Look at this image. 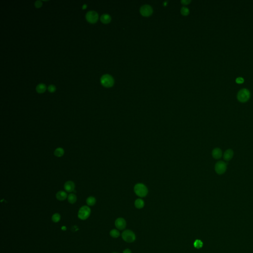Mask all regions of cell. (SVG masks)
Listing matches in <instances>:
<instances>
[{"instance_id":"obj_6","label":"cell","mask_w":253,"mask_h":253,"mask_svg":"<svg viewBox=\"0 0 253 253\" xmlns=\"http://www.w3.org/2000/svg\"><path fill=\"white\" fill-rule=\"evenodd\" d=\"M226 163L223 161L218 162L215 165V172L219 175H222L226 172Z\"/></svg>"},{"instance_id":"obj_1","label":"cell","mask_w":253,"mask_h":253,"mask_svg":"<svg viewBox=\"0 0 253 253\" xmlns=\"http://www.w3.org/2000/svg\"><path fill=\"white\" fill-rule=\"evenodd\" d=\"M135 193L140 197H144L148 193V189L142 183L136 184L134 187Z\"/></svg>"},{"instance_id":"obj_18","label":"cell","mask_w":253,"mask_h":253,"mask_svg":"<svg viewBox=\"0 0 253 253\" xmlns=\"http://www.w3.org/2000/svg\"><path fill=\"white\" fill-rule=\"evenodd\" d=\"M86 203L88 206H92L96 204V199L93 196H90L86 199Z\"/></svg>"},{"instance_id":"obj_29","label":"cell","mask_w":253,"mask_h":253,"mask_svg":"<svg viewBox=\"0 0 253 253\" xmlns=\"http://www.w3.org/2000/svg\"><path fill=\"white\" fill-rule=\"evenodd\" d=\"M86 7V4H84V5H83V9H85Z\"/></svg>"},{"instance_id":"obj_22","label":"cell","mask_w":253,"mask_h":253,"mask_svg":"<svg viewBox=\"0 0 253 253\" xmlns=\"http://www.w3.org/2000/svg\"><path fill=\"white\" fill-rule=\"evenodd\" d=\"M194 246L197 249L202 248L203 246V242L200 240H196L194 243Z\"/></svg>"},{"instance_id":"obj_30","label":"cell","mask_w":253,"mask_h":253,"mask_svg":"<svg viewBox=\"0 0 253 253\" xmlns=\"http://www.w3.org/2000/svg\"><path fill=\"white\" fill-rule=\"evenodd\" d=\"M116 253V252H113V253Z\"/></svg>"},{"instance_id":"obj_21","label":"cell","mask_w":253,"mask_h":253,"mask_svg":"<svg viewBox=\"0 0 253 253\" xmlns=\"http://www.w3.org/2000/svg\"><path fill=\"white\" fill-rule=\"evenodd\" d=\"M61 219V216L60 214L59 213H55L52 216V220L55 223H57L59 222Z\"/></svg>"},{"instance_id":"obj_8","label":"cell","mask_w":253,"mask_h":253,"mask_svg":"<svg viewBox=\"0 0 253 253\" xmlns=\"http://www.w3.org/2000/svg\"><path fill=\"white\" fill-rule=\"evenodd\" d=\"M140 12L143 16H150L153 13V9L150 5H144L141 6Z\"/></svg>"},{"instance_id":"obj_3","label":"cell","mask_w":253,"mask_h":253,"mask_svg":"<svg viewBox=\"0 0 253 253\" xmlns=\"http://www.w3.org/2000/svg\"><path fill=\"white\" fill-rule=\"evenodd\" d=\"M123 239L126 242H134L135 240L136 236L135 233L131 230H126L122 234Z\"/></svg>"},{"instance_id":"obj_5","label":"cell","mask_w":253,"mask_h":253,"mask_svg":"<svg viewBox=\"0 0 253 253\" xmlns=\"http://www.w3.org/2000/svg\"><path fill=\"white\" fill-rule=\"evenodd\" d=\"M100 82L103 86L109 88L113 86L114 84V80L111 76L109 74H105L101 77Z\"/></svg>"},{"instance_id":"obj_15","label":"cell","mask_w":253,"mask_h":253,"mask_svg":"<svg viewBox=\"0 0 253 253\" xmlns=\"http://www.w3.org/2000/svg\"><path fill=\"white\" fill-rule=\"evenodd\" d=\"M64 154V150L61 147L57 148L54 151V155L57 157H61Z\"/></svg>"},{"instance_id":"obj_10","label":"cell","mask_w":253,"mask_h":253,"mask_svg":"<svg viewBox=\"0 0 253 253\" xmlns=\"http://www.w3.org/2000/svg\"><path fill=\"white\" fill-rule=\"evenodd\" d=\"M75 184L72 181H67L64 184V188L67 192H73L75 189Z\"/></svg>"},{"instance_id":"obj_2","label":"cell","mask_w":253,"mask_h":253,"mask_svg":"<svg viewBox=\"0 0 253 253\" xmlns=\"http://www.w3.org/2000/svg\"><path fill=\"white\" fill-rule=\"evenodd\" d=\"M91 210L87 206H82L78 211V216L81 220H86L90 215Z\"/></svg>"},{"instance_id":"obj_9","label":"cell","mask_w":253,"mask_h":253,"mask_svg":"<svg viewBox=\"0 0 253 253\" xmlns=\"http://www.w3.org/2000/svg\"><path fill=\"white\" fill-rule=\"evenodd\" d=\"M116 228L119 230H123L126 227V221L123 218H118L115 222Z\"/></svg>"},{"instance_id":"obj_7","label":"cell","mask_w":253,"mask_h":253,"mask_svg":"<svg viewBox=\"0 0 253 253\" xmlns=\"http://www.w3.org/2000/svg\"><path fill=\"white\" fill-rule=\"evenodd\" d=\"M86 18L88 21L91 23H94L97 21L98 19V15L95 11H89L86 13Z\"/></svg>"},{"instance_id":"obj_14","label":"cell","mask_w":253,"mask_h":253,"mask_svg":"<svg viewBox=\"0 0 253 253\" xmlns=\"http://www.w3.org/2000/svg\"><path fill=\"white\" fill-rule=\"evenodd\" d=\"M100 20L104 24H107L111 21V17L108 14H103L100 17Z\"/></svg>"},{"instance_id":"obj_13","label":"cell","mask_w":253,"mask_h":253,"mask_svg":"<svg viewBox=\"0 0 253 253\" xmlns=\"http://www.w3.org/2000/svg\"><path fill=\"white\" fill-rule=\"evenodd\" d=\"M67 197V193L62 190L58 191L56 194V198L59 201L65 200Z\"/></svg>"},{"instance_id":"obj_27","label":"cell","mask_w":253,"mask_h":253,"mask_svg":"<svg viewBox=\"0 0 253 253\" xmlns=\"http://www.w3.org/2000/svg\"><path fill=\"white\" fill-rule=\"evenodd\" d=\"M191 1L190 0H182L181 1V3L183 5H187L190 3Z\"/></svg>"},{"instance_id":"obj_28","label":"cell","mask_w":253,"mask_h":253,"mask_svg":"<svg viewBox=\"0 0 253 253\" xmlns=\"http://www.w3.org/2000/svg\"><path fill=\"white\" fill-rule=\"evenodd\" d=\"M123 253H132V251L129 249H126L123 251Z\"/></svg>"},{"instance_id":"obj_20","label":"cell","mask_w":253,"mask_h":253,"mask_svg":"<svg viewBox=\"0 0 253 253\" xmlns=\"http://www.w3.org/2000/svg\"><path fill=\"white\" fill-rule=\"evenodd\" d=\"M110 235L111 237L116 238L119 237L120 233L118 230L115 229H113L110 232Z\"/></svg>"},{"instance_id":"obj_19","label":"cell","mask_w":253,"mask_h":253,"mask_svg":"<svg viewBox=\"0 0 253 253\" xmlns=\"http://www.w3.org/2000/svg\"><path fill=\"white\" fill-rule=\"evenodd\" d=\"M67 199L69 203H70L71 204H73L76 203L77 201V197L75 194L71 193L68 196Z\"/></svg>"},{"instance_id":"obj_25","label":"cell","mask_w":253,"mask_h":253,"mask_svg":"<svg viewBox=\"0 0 253 253\" xmlns=\"http://www.w3.org/2000/svg\"><path fill=\"white\" fill-rule=\"evenodd\" d=\"M42 5V2L41 1H37L35 2V6L37 8H39L40 7H41Z\"/></svg>"},{"instance_id":"obj_23","label":"cell","mask_w":253,"mask_h":253,"mask_svg":"<svg viewBox=\"0 0 253 253\" xmlns=\"http://www.w3.org/2000/svg\"><path fill=\"white\" fill-rule=\"evenodd\" d=\"M180 12H181V13L184 16H187L189 13V9L185 7V6H183L181 9Z\"/></svg>"},{"instance_id":"obj_4","label":"cell","mask_w":253,"mask_h":253,"mask_svg":"<svg viewBox=\"0 0 253 253\" xmlns=\"http://www.w3.org/2000/svg\"><path fill=\"white\" fill-rule=\"evenodd\" d=\"M250 97V92L246 89H243L238 92L237 94V99L241 102H247Z\"/></svg>"},{"instance_id":"obj_16","label":"cell","mask_w":253,"mask_h":253,"mask_svg":"<svg viewBox=\"0 0 253 253\" xmlns=\"http://www.w3.org/2000/svg\"><path fill=\"white\" fill-rule=\"evenodd\" d=\"M135 207L138 209H141L144 206V202L143 200L138 199L135 201Z\"/></svg>"},{"instance_id":"obj_11","label":"cell","mask_w":253,"mask_h":253,"mask_svg":"<svg viewBox=\"0 0 253 253\" xmlns=\"http://www.w3.org/2000/svg\"><path fill=\"white\" fill-rule=\"evenodd\" d=\"M222 155V151L219 148H215L212 151V156L215 159H220Z\"/></svg>"},{"instance_id":"obj_26","label":"cell","mask_w":253,"mask_h":253,"mask_svg":"<svg viewBox=\"0 0 253 253\" xmlns=\"http://www.w3.org/2000/svg\"><path fill=\"white\" fill-rule=\"evenodd\" d=\"M236 82L238 84H242L244 82V79L243 78H241V77H238L236 79Z\"/></svg>"},{"instance_id":"obj_12","label":"cell","mask_w":253,"mask_h":253,"mask_svg":"<svg viewBox=\"0 0 253 253\" xmlns=\"http://www.w3.org/2000/svg\"><path fill=\"white\" fill-rule=\"evenodd\" d=\"M234 152L232 149H229L225 151L223 154V159L226 161H229L233 158Z\"/></svg>"},{"instance_id":"obj_24","label":"cell","mask_w":253,"mask_h":253,"mask_svg":"<svg viewBox=\"0 0 253 253\" xmlns=\"http://www.w3.org/2000/svg\"><path fill=\"white\" fill-rule=\"evenodd\" d=\"M48 91L50 92H54L56 90V88L53 85H50L48 86Z\"/></svg>"},{"instance_id":"obj_17","label":"cell","mask_w":253,"mask_h":253,"mask_svg":"<svg viewBox=\"0 0 253 253\" xmlns=\"http://www.w3.org/2000/svg\"><path fill=\"white\" fill-rule=\"evenodd\" d=\"M36 90L38 93H43L46 90V86L45 84L41 83L37 86Z\"/></svg>"}]
</instances>
